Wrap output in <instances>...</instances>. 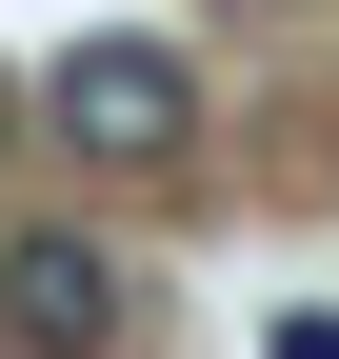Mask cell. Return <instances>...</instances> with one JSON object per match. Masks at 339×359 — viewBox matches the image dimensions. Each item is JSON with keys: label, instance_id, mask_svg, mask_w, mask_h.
Masks as SVG:
<instances>
[{"label": "cell", "instance_id": "cell-1", "mask_svg": "<svg viewBox=\"0 0 339 359\" xmlns=\"http://www.w3.org/2000/svg\"><path fill=\"white\" fill-rule=\"evenodd\" d=\"M40 120H60L100 180H180V160H200V60L100 20V40H60V60H40Z\"/></svg>", "mask_w": 339, "mask_h": 359}, {"label": "cell", "instance_id": "cell-2", "mask_svg": "<svg viewBox=\"0 0 339 359\" xmlns=\"http://www.w3.org/2000/svg\"><path fill=\"white\" fill-rule=\"evenodd\" d=\"M120 320H140L120 240H80V219H20L0 240V359H120Z\"/></svg>", "mask_w": 339, "mask_h": 359}, {"label": "cell", "instance_id": "cell-3", "mask_svg": "<svg viewBox=\"0 0 339 359\" xmlns=\"http://www.w3.org/2000/svg\"><path fill=\"white\" fill-rule=\"evenodd\" d=\"M0 120H20V100H0Z\"/></svg>", "mask_w": 339, "mask_h": 359}]
</instances>
